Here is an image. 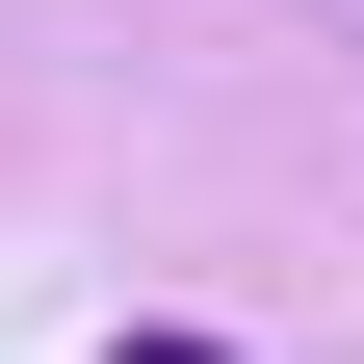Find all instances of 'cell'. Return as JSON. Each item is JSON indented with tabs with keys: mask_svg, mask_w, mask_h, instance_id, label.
<instances>
[{
	"mask_svg": "<svg viewBox=\"0 0 364 364\" xmlns=\"http://www.w3.org/2000/svg\"><path fill=\"white\" fill-rule=\"evenodd\" d=\"M105 364H235V338H182V312H156V338H105Z\"/></svg>",
	"mask_w": 364,
	"mask_h": 364,
	"instance_id": "6da1fadb",
	"label": "cell"
}]
</instances>
